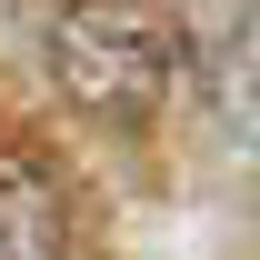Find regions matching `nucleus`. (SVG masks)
Listing matches in <instances>:
<instances>
[{
  "instance_id": "nucleus-1",
  "label": "nucleus",
  "mask_w": 260,
  "mask_h": 260,
  "mask_svg": "<svg viewBox=\"0 0 260 260\" xmlns=\"http://www.w3.org/2000/svg\"><path fill=\"white\" fill-rule=\"evenodd\" d=\"M50 60H60L70 100H90V110H150L180 70V30L140 0H70L50 30Z\"/></svg>"
}]
</instances>
